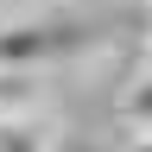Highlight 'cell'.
<instances>
[{"label": "cell", "instance_id": "5b68a950", "mask_svg": "<svg viewBox=\"0 0 152 152\" xmlns=\"http://www.w3.org/2000/svg\"><path fill=\"white\" fill-rule=\"evenodd\" d=\"M146 7H152V0H146Z\"/></svg>", "mask_w": 152, "mask_h": 152}, {"label": "cell", "instance_id": "3957f363", "mask_svg": "<svg viewBox=\"0 0 152 152\" xmlns=\"http://www.w3.org/2000/svg\"><path fill=\"white\" fill-rule=\"evenodd\" d=\"M121 152H152V133H133V140H127Z\"/></svg>", "mask_w": 152, "mask_h": 152}, {"label": "cell", "instance_id": "277c9868", "mask_svg": "<svg viewBox=\"0 0 152 152\" xmlns=\"http://www.w3.org/2000/svg\"><path fill=\"white\" fill-rule=\"evenodd\" d=\"M57 152H95V146H76V140H64V146H57Z\"/></svg>", "mask_w": 152, "mask_h": 152}, {"label": "cell", "instance_id": "6da1fadb", "mask_svg": "<svg viewBox=\"0 0 152 152\" xmlns=\"http://www.w3.org/2000/svg\"><path fill=\"white\" fill-rule=\"evenodd\" d=\"M64 140L38 114H0V152H57Z\"/></svg>", "mask_w": 152, "mask_h": 152}, {"label": "cell", "instance_id": "7a4b0ae2", "mask_svg": "<svg viewBox=\"0 0 152 152\" xmlns=\"http://www.w3.org/2000/svg\"><path fill=\"white\" fill-rule=\"evenodd\" d=\"M114 114L133 127V133H152V64L133 76V83L121 89V102H114Z\"/></svg>", "mask_w": 152, "mask_h": 152}]
</instances>
